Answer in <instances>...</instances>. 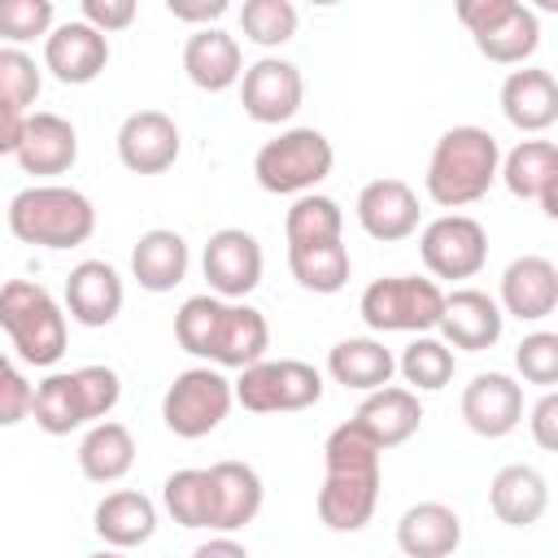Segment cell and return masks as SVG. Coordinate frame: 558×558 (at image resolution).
<instances>
[{
  "mask_svg": "<svg viewBox=\"0 0 558 558\" xmlns=\"http://www.w3.org/2000/svg\"><path fill=\"white\" fill-rule=\"evenodd\" d=\"M357 227L379 240V244H397V240H410L418 231V192L405 183V179H371L362 192H357Z\"/></svg>",
  "mask_w": 558,
  "mask_h": 558,
  "instance_id": "d6986e66",
  "label": "cell"
},
{
  "mask_svg": "<svg viewBox=\"0 0 558 558\" xmlns=\"http://www.w3.org/2000/svg\"><path fill=\"white\" fill-rule=\"evenodd\" d=\"M166 13L174 22H192L196 31H205L227 13V0H166Z\"/></svg>",
  "mask_w": 558,
  "mask_h": 558,
  "instance_id": "bcb514c9",
  "label": "cell"
},
{
  "mask_svg": "<svg viewBox=\"0 0 558 558\" xmlns=\"http://www.w3.org/2000/svg\"><path fill=\"white\" fill-rule=\"evenodd\" d=\"M340 231H344V209L323 192L296 196L292 209L283 214L288 244H323V240H340Z\"/></svg>",
  "mask_w": 558,
  "mask_h": 558,
  "instance_id": "d590c367",
  "label": "cell"
},
{
  "mask_svg": "<svg viewBox=\"0 0 558 558\" xmlns=\"http://www.w3.org/2000/svg\"><path fill=\"white\" fill-rule=\"evenodd\" d=\"M270 349V323L262 310H253L248 301H222L218 318H214V336L205 349V362L218 371H244L253 362H262Z\"/></svg>",
  "mask_w": 558,
  "mask_h": 558,
  "instance_id": "9a60e30c",
  "label": "cell"
},
{
  "mask_svg": "<svg viewBox=\"0 0 558 558\" xmlns=\"http://www.w3.org/2000/svg\"><path fill=\"white\" fill-rule=\"evenodd\" d=\"M536 205H541V214H545V218H558V174H554V179L541 187Z\"/></svg>",
  "mask_w": 558,
  "mask_h": 558,
  "instance_id": "681fc988",
  "label": "cell"
},
{
  "mask_svg": "<svg viewBox=\"0 0 558 558\" xmlns=\"http://www.w3.org/2000/svg\"><path fill=\"white\" fill-rule=\"evenodd\" d=\"M445 292L436 279L423 275H384L375 283H366L357 314L371 331H410V336H427L436 331Z\"/></svg>",
  "mask_w": 558,
  "mask_h": 558,
  "instance_id": "ba28073f",
  "label": "cell"
},
{
  "mask_svg": "<svg viewBox=\"0 0 558 558\" xmlns=\"http://www.w3.org/2000/svg\"><path fill=\"white\" fill-rule=\"evenodd\" d=\"M240 31L257 48H279L296 35V4L292 0H244L240 4Z\"/></svg>",
  "mask_w": 558,
  "mask_h": 558,
  "instance_id": "74e56055",
  "label": "cell"
},
{
  "mask_svg": "<svg viewBox=\"0 0 558 558\" xmlns=\"http://www.w3.org/2000/svg\"><path fill=\"white\" fill-rule=\"evenodd\" d=\"M122 397V379L113 366H78V371H52L35 384V397H31V414H35V427L48 432V436H70L74 427L83 423H100L113 414Z\"/></svg>",
  "mask_w": 558,
  "mask_h": 558,
  "instance_id": "3957f363",
  "label": "cell"
},
{
  "mask_svg": "<svg viewBox=\"0 0 558 558\" xmlns=\"http://www.w3.org/2000/svg\"><path fill=\"white\" fill-rule=\"evenodd\" d=\"M497 166H501L497 135L462 122V126H449L432 144L423 187L440 209H462L488 196V187L497 183Z\"/></svg>",
  "mask_w": 558,
  "mask_h": 558,
  "instance_id": "7a4b0ae2",
  "label": "cell"
},
{
  "mask_svg": "<svg viewBox=\"0 0 558 558\" xmlns=\"http://www.w3.org/2000/svg\"><path fill=\"white\" fill-rule=\"evenodd\" d=\"M462 545V519L445 501H418L397 519V549L405 558H449Z\"/></svg>",
  "mask_w": 558,
  "mask_h": 558,
  "instance_id": "83f0119b",
  "label": "cell"
},
{
  "mask_svg": "<svg viewBox=\"0 0 558 558\" xmlns=\"http://www.w3.org/2000/svg\"><path fill=\"white\" fill-rule=\"evenodd\" d=\"M92 527H96V536L109 549H135V545L153 541V532H157V506L140 488H118V493H105L96 501Z\"/></svg>",
  "mask_w": 558,
  "mask_h": 558,
  "instance_id": "4316f807",
  "label": "cell"
},
{
  "mask_svg": "<svg viewBox=\"0 0 558 558\" xmlns=\"http://www.w3.org/2000/svg\"><path fill=\"white\" fill-rule=\"evenodd\" d=\"M235 87H240L244 113L262 126L288 122L301 109V96H305V78L288 57H257L253 65H244Z\"/></svg>",
  "mask_w": 558,
  "mask_h": 558,
  "instance_id": "4fadbf2b",
  "label": "cell"
},
{
  "mask_svg": "<svg viewBox=\"0 0 558 558\" xmlns=\"http://www.w3.org/2000/svg\"><path fill=\"white\" fill-rule=\"evenodd\" d=\"M379 449L375 440L349 418L323 440V488H318V519L331 532H362L379 506Z\"/></svg>",
  "mask_w": 558,
  "mask_h": 558,
  "instance_id": "6da1fadb",
  "label": "cell"
},
{
  "mask_svg": "<svg viewBox=\"0 0 558 558\" xmlns=\"http://www.w3.org/2000/svg\"><path fill=\"white\" fill-rule=\"evenodd\" d=\"M501 314L519 323H541L558 310V266L541 253H523L501 270V288L493 296Z\"/></svg>",
  "mask_w": 558,
  "mask_h": 558,
  "instance_id": "ffe728a7",
  "label": "cell"
},
{
  "mask_svg": "<svg viewBox=\"0 0 558 558\" xmlns=\"http://www.w3.org/2000/svg\"><path fill=\"white\" fill-rule=\"evenodd\" d=\"M401 379L410 392H440L453 379V349L440 336H414L397 357Z\"/></svg>",
  "mask_w": 558,
  "mask_h": 558,
  "instance_id": "e575fe53",
  "label": "cell"
},
{
  "mask_svg": "<svg viewBox=\"0 0 558 558\" xmlns=\"http://www.w3.org/2000/svg\"><path fill=\"white\" fill-rule=\"evenodd\" d=\"M231 405H235L231 379L218 366H187L170 379V388L161 397V423L179 440H201L227 418Z\"/></svg>",
  "mask_w": 558,
  "mask_h": 558,
  "instance_id": "30bf717a",
  "label": "cell"
},
{
  "mask_svg": "<svg viewBox=\"0 0 558 558\" xmlns=\"http://www.w3.org/2000/svg\"><path fill=\"white\" fill-rule=\"evenodd\" d=\"M453 13L493 65H523L541 48V22L519 0H458Z\"/></svg>",
  "mask_w": 558,
  "mask_h": 558,
  "instance_id": "52a82bcc",
  "label": "cell"
},
{
  "mask_svg": "<svg viewBox=\"0 0 558 558\" xmlns=\"http://www.w3.org/2000/svg\"><path fill=\"white\" fill-rule=\"evenodd\" d=\"M22 122L26 113L13 109V105H0V157L4 153H17V140H22Z\"/></svg>",
  "mask_w": 558,
  "mask_h": 558,
  "instance_id": "7dc6e473",
  "label": "cell"
},
{
  "mask_svg": "<svg viewBox=\"0 0 558 558\" xmlns=\"http://www.w3.org/2000/svg\"><path fill=\"white\" fill-rule=\"evenodd\" d=\"M218 305H222V296H209V292H201V296H187V301L179 305V314H174V340H179V349H183V353H192V357H205V349H209V336H214V318H218Z\"/></svg>",
  "mask_w": 558,
  "mask_h": 558,
  "instance_id": "60d3db41",
  "label": "cell"
},
{
  "mask_svg": "<svg viewBox=\"0 0 558 558\" xmlns=\"http://www.w3.org/2000/svg\"><path fill=\"white\" fill-rule=\"evenodd\" d=\"M135 466V436L118 418H100L78 440V471L92 484H118Z\"/></svg>",
  "mask_w": 558,
  "mask_h": 558,
  "instance_id": "1f68e13d",
  "label": "cell"
},
{
  "mask_svg": "<svg viewBox=\"0 0 558 558\" xmlns=\"http://www.w3.org/2000/svg\"><path fill=\"white\" fill-rule=\"evenodd\" d=\"M135 0H83V22L96 26L100 35H113V31H126L135 22Z\"/></svg>",
  "mask_w": 558,
  "mask_h": 558,
  "instance_id": "ee69618b",
  "label": "cell"
},
{
  "mask_svg": "<svg viewBox=\"0 0 558 558\" xmlns=\"http://www.w3.org/2000/svg\"><path fill=\"white\" fill-rule=\"evenodd\" d=\"M161 506L179 527H209V471L183 466L161 484Z\"/></svg>",
  "mask_w": 558,
  "mask_h": 558,
  "instance_id": "8d00e7d4",
  "label": "cell"
},
{
  "mask_svg": "<svg viewBox=\"0 0 558 558\" xmlns=\"http://www.w3.org/2000/svg\"><path fill=\"white\" fill-rule=\"evenodd\" d=\"M527 432H532V440H536L545 453L558 449V392H554V388H545L541 401L527 410Z\"/></svg>",
  "mask_w": 558,
  "mask_h": 558,
  "instance_id": "f6af8a7d",
  "label": "cell"
},
{
  "mask_svg": "<svg viewBox=\"0 0 558 558\" xmlns=\"http://www.w3.org/2000/svg\"><path fill=\"white\" fill-rule=\"evenodd\" d=\"M397 371V357L384 340L375 336H349V340H336L327 349V375L353 392H375L392 379Z\"/></svg>",
  "mask_w": 558,
  "mask_h": 558,
  "instance_id": "4dcf8cb0",
  "label": "cell"
},
{
  "mask_svg": "<svg viewBox=\"0 0 558 558\" xmlns=\"http://www.w3.org/2000/svg\"><path fill=\"white\" fill-rule=\"evenodd\" d=\"M501 113L514 131H527V135H541L558 122V83L549 70L541 65H523V70H510L506 83H501Z\"/></svg>",
  "mask_w": 558,
  "mask_h": 558,
  "instance_id": "d4e9b609",
  "label": "cell"
},
{
  "mask_svg": "<svg viewBox=\"0 0 558 558\" xmlns=\"http://www.w3.org/2000/svg\"><path fill=\"white\" fill-rule=\"evenodd\" d=\"M4 218H9V231L35 248H74V244H87L96 231V205L65 183L22 187L9 201Z\"/></svg>",
  "mask_w": 558,
  "mask_h": 558,
  "instance_id": "277c9868",
  "label": "cell"
},
{
  "mask_svg": "<svg viewBox=\"0 0 558 558\" xmlns=\"http://www.w3.org/2000/svg\"><path fill=\"white\" fill-rule=\"evenodd\" d=\"M336 166V148L318 126H288L253 157V174L270 196H305Z\"/></svg>",
  "mask_w": 558,
  "mask_h": 558,
  "instance_id": "8992f818",
  "label": "cell"
},
{
  "mask_svg": "<svg viewBox=\"0 0 558 558\" xmlns=\"http://www.w3.org/2000/svg\"><path fill=\"white\" fill-rule=\"evenodd\" d=\"M554 174H558V148H554V140H519L501 157V166H497V179L506 183V192L514 201H536L541 187Z\"/></svg>",
  "mask_w": 558,
  "mask_h": 558,
  "instance_id": "836d02e7",
  "label": "cell"
},
{
  "mask_svg": "<svg viewBox=\"0 0 558 558\" xmlns=\"http://www.w3.org/2000/svg\"><path fill=\"white\" fill-rule=\"evenodd\" d=\"M488 506L506 527H532L549 510V480L527 462H510L493 475Z\"/></svg>",
  "mask_w": 558,
  "mask_h": 558,
  "instance_id": "f546056e",
  "label": "cell"
},
{
  "mask_svg": "<svg viewBox=\"0 0 558 558\" xmlns=\"http://www.w3.org/2000/svg\"><path fill=\"white\" fill-rule=\"evenodd\" d=\"M187 266H192V253H187V240L170 227H153L135 240L131 248V279L144 288V292H170L187 279Z\"/></svg>",
  "mask_w": 558,
  "mask_h": 558,
  "instance_id": "f1b7e54d",
  "label": "cell"
},
{
  "mask_svg": "<svg viewBox=\"0 0 558 558\" xmlns=\"http://www.w3.org/2000/svg\"><path fill=\"white\" fill-rule=\"evenodd\" d=\"M39 87H44V70L35 65V57L26 48H0V105H13V109H31L39 100Z\"/></svg>",
  "mask_w": 558,
  "mask_h": 558,
  "instance_id": "f35d334b",
  "label": "cell"
},
{
  "mask_svg": "<svg viewBox=\"0 0 558 558\" xmlns=\"http://www.w3.org/2000/svg\"><path fill=\"white\" fill-rule=\"evenodd\" d=\"M179 148H183V135H179L174 118L161 113V109H135L118 126V161L131 174H161V170H170L179 161Z\"/></svg>",
  "mask_w": 558,
  "mask_h": 558,
  "instance_id": "e0dca14e",
  "label": "cell"
},
{
  "mask_svg": "<svg viewBox=\"0 0 558 558\" xmlns=\"http://www.w3.org/2000/svg\"><path fill=\"white\" fill-rule=\"evenodd\" d=\"M262 244L257 235H248L244 227H218L209 240H205V253H201V270L209 279V296H222V301H244L257 283H262Z\"/></svg>",
  "mask_w": 558,
  "mask_h": 558,
  "instance_id": "7c38bea8",
  "label": "cell"
},
{
  "mask_svg": "<svg viewBox=\"0 0 558 558\" xmlns=\"http://www.w3.org/2000/svg\"><path fill=\"white\" fill-rule=\"evenodd\" d=\"M109 65V35H100L96 26H87L83 17L61 22L48 31L44 39V70L65 83V87H83L96 83Z\"/></svg>",
  "mask_w": 558,
  "mask_h": 558,
  "instance_id": "5bb4252c",
  "label": "cell"
},
{
  "mask_svg": "<svg viewBox=\"0 0 558 558\" xmlns=\"http://www.w3.org/2000/svg\"><path fill=\"white\" fill-rule=\"evenodd\" d=\"M13 157L26 174H65L78 161V131L61 113H48V109L26 113Z\"/></svg>",
  "mask_w": 558,
  "mask_h": 558,
  "instance_id": "603a6c76",
  "label": "cell"
},
{
  "mask_svg": "<svg viewBox=\"0 0 558 558\" xmlns=\"http://www.w3.org/2000/svg\"><path fill=\"white\" fill-rule=\"evenodd\" d=\"M501 327H506V314L501 305L480 292V288H453L445 292V305H440V318H436V331L449 349H462V353H484L501 340Z\"/></svg>",
  "mask_w": 558,
  "mask_h": 558,
  "instance_id": "ac0fdd59",
  "label": "cell"
},
{
  "mask_svg": "<svg viewBox=\"0 0 558 558\" xmlns=\"http://www.w3.org/2000/svg\"><path fill=\"white\" fill-rule=\"evenodd\" d=\"M418 257L432 279H475L488 262V231L471 214H440L418 231Z\"/></svg>",
  "mask_w": 558,
  "mask_h": 558,
  "instance_id": "8fae6325",
  "label": "cell"
},
{
  "mask_svg": "<svg viewBox=\"0 0 558 558\" xmlns=\"http://www.w3.org/2000/svg\"><path fill=\"white\" fill-rule=\"evenodd\" d=\"M288 270L305 292L331 296L349 283V248L344 240H323V244H288Z\"/></svg>",
  "mask_w": 558,
  "mask_h": 558,
  "instance_id": "d6a6232c",
  "label": "cell"
},
{
  "mask_svg": "<svg viewBox=\"0 0 558 558\" xmlns=\"http://www.w3.org/2000/svg\"><path fill=\"white\" fill-rule=\"evenodd\" d=\"M462 423L484 440L510 436L523 423V384L506 371H480L462 388Z\"/></svg>",
  "mask_w": 558,
  "mask_h": 558,
  "instance_id": "2e32d148",
  "label": "cell"
},
{
  "mask_svg": "<svg viewBox=\"0 0 558 558\" xmlns=\"http://www.w3.org/2000/svg\"><path fill=\"white\" fill-rule=\"evenodd\" d=\"M31 397H35V388L26 384V375L0 353V427L31 418Z\"/></svg>",
  "mask_w": 558,
  "mask_h": 558,
  "instance_id": "7bdbcfd3",
  "label": "cell"
},
{
  "mask_svg": "<svg viewBox=\"0 0 558 558\" xmlns=\"http://www.w3.org/2000/svg\"><path fill=\"white\" fill-rule=\"evenodd\" d=\"M52 17H57L52 0H0V39H9V48L48 39Z\"/></svg>",
  "mask_w": 558,
  "mask_h": 558,
  "instance_id": "ab89813d",
  "label": "cell"
},
{
  "mask_svg": "<svg viewBox=\"0 0 558 558\" xmlns=\"http://www.w3.org/2000/svg\"><path fill=\"white\" fill-rule=\"evenodd\" d=\"M87 558H126V549H100V554H87Z\"/></svg>",
  "mask_w": 558,
  "mask_h": 558,
  "instance_id": "f907efd6",
  "label": "cell"
},
{
  "mask_svg": "<svg viewBox=\"0 0 558 558\" xmlns=\"http://www.w3.org/2000/svg\"><path fill=\"white\" fill-rule=\"evenodd\" d=\"M514 366L527 384L536 388H554L558 384V336L554 331H532L519 340L514 349Z\"/></svg>",
  "mask_w": 558,
  "mask_h": 558,
  "instance_id": "b9f144b4",
  "label": "cell"
},
{
  "mask_svg": "<svg viewBox=\"0 0 558 558\" xmlns=\"http://www.w3.org/2000/svg\"><path fill=\"white\" fill-rule=\"evenodd\" d=\"M0 327L9 331L17 357L31 366H57L70 340L65 305L35 279L0 283Z\"/></svg>",
  "mask_w": 558,
  "mask_h": 558,
  "instance_id": "5b68a950",
  "label": "cell"
},
{
  "mask_svg": "<svg viewBox=\"0 0 558 558\" xmlns=\"http://www.w3.org/2000/svg\"><path fill=\"white\" fill-rule=\"evenodd\" d=\"M353 423H357V427L375 440V449L384 453V449L405 445V440L423 427V401H418V392H410V388L384 384V388L366 392V401L357 405Z\"/></svg>",
  "mask_w": 558,
  "mask_h": 558,
  "instance_id": "cb8c5ba5",
  "label": "cell"
},
{
  "mask_svg": "<svg viewBox=\"0 0 558 558\" xmlns=\"http://www.w3.org/2000/svg\"><path fill=\"white\" fill-rule=\"evenodd\" d=\"M183 74H187L201 92H227V87H235L240 74H244L240 39L227 35L222 26L192 31V35L183 39Z\"/></svg>",
  "mask_w": 558,
  "mask_h": 558,
  "instance_id": "484cf974",
  "label": "cell"
},
{
  "mask_svg": "<svg viewBox=\"0 0 558 558\" xmlns=\"http://www.w3.org/2000/svg\"><path fill=\"white\" fill-rule=\"evenodd\" d=\"M122 275L100 257H87L65 275V314L83 327H109L122 314Z\"/></svg>",
  "mask_w": 558,
  "mask_h": 558,
  "instance_id": "7402d4cb",
  "label": "cell"
},
{
  "mask_svg": "<svg viewBox=\"0 0 558 558\" xmlns=\"http://www.w3.org/2000/svg\"><path fill=\"white\" fill-rule=\"evenodd\" d=\"M192 558H248V549H244L235 536H214V541L196 545Z\"/></svg>",
  "mask_w": 558,
  "mask_h": 558,
  "instance_id": "c3c4849f",
  "label": "cell"
},
{
  "mask_svg": "<svg viewBox=\"0 0 558 558\" xmlns=\"http://www.w3.org/2000/svg\"><path fill=\"white\" fill-rule=\"evenodd\" d=\"M231 397L248 414H292L323 401V375L301 357H262L231 379Z\"/></svg>",
  "mask_w": 558,
  "mask_h": 558,
  "instance_id": "9c48e42d",
  "label": "cell"
},
{
  "mask_svg": "<svg viewBox=\"0 0 558 558\" xmlns=\"http://www.w3.org/2000/svg\"><path fill=\"white\" fill-rule=\"evenodd\" d=\"M209 471V527L218 536H231L240 527H248L266 501V488H262V475L248 466V462H235V458H222Z\"/></svg>",
  "mask_w": 558,
  "mask_h": 558,
  "instance_id": "44dd1931",
  "label": "cell"
}]
</instances>
